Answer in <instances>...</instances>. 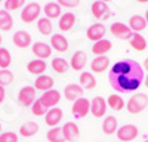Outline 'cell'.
Here are the masks:
<instances>
[{"mask_svg":"<svg viewBox=\"0 0 148 142\" xmlns=\"http://www.w3.org/2000/svg\"><path fill=\"white\" fill-rule=\"evenodd\" d=\"M144 79V67L132 58L114 62L108 73V81L117 93L136 92Z\"/></svg>","mask_w":148,"mask_h":142,"instance_id":"obj_1","label":"cell"},{"mask_svg":"<svg viewBox=\"0 0 148 142\" xmlns=\"http://www.w3.org/2000/svg\"><path fill=\"white\" fill-rule=\"evenodd\" d=\"M148 106V95L147 93H135L129 98L126 104V110L130 114H139Z\"/></svg>","mask_w":148,"mask_h":142,"instance_id":"obj_2","label":"cell"},{"mask_svg":"<svg viewBox=\"0 0 148 142\" xmlns=\"http://www.w3.org/2000/svg\"><path fill=\"white\" fill-rule=\"evenodd\" d=\"M40 14H42V6L37 2H30L21 10V21L24 24H31L39 19Z\"/></svg>","mask_w":148,"mask_h":142,"instance_id":"obj_3","label":"cell"},{"mask_svg":"<svg viewBox=\"0 0 148 142\" xmlns=\"http://www.w3.org/2000/svg\"><path fill=\"white\" fill-rule=\"evenodd\" d=\"M89 111H90V102H89L88 98H84V96L79 98L77 101H74V104L71 106V114H73L74 118H77V120L79 118L86 117L89 114Z\"/></svg>","mask_w":148,"mask_h":142,"instance_id":"obj_4","label":"cell"},{"mask_svg":"<svg viewBox=\"0 0 148 142\" xmlns=\"http://www.w3.org/2000/svg\"><path fill=\"white\" fill-rule=\"evenodd\" d=\"M116 135L120 142H132L139 135V130H138V126L135 124H123L121 127L117 129Z\"/></svg>","mask_w":148,"mask_h":142,"instance_id":"obj_5","label":"cell"},{"mask_svg":"<svg viewBox=\"0 0 148 142\" xmlns=\"http://www.w3.org/2000/svg\"><path fill=\"white\" fill-rule=\"evenodd\" d=\"M110 31L116 39H120V40H130L133 36V31L129 28V25H126L123 22H113L110 27Z\"/></svg>","mask_w":148,"mask_h":142,"instance_id":"obj_6","label":"cell"},{"mask_svg":"<svg viewBox=\"0 0 148 142\" xmlns=\"http://www.w3.org/2000/svg\"><path fill=\"white\" fill-rule=\"evenodd\" d=\"M36 95H37V90L34 89V86H24L18 92V102L22 106H30L37 99Z\"/></svg>","mask_w":148,"mask_h":142,"instance_id":"obj_7","label":"cell"},{"mask_svg":"<svg viewBox=\"0 0 148 142\" xmlns=\"http://www.w3.org/2000/svg\"><path fill=\"white\" fill-rule=\"evenodd\" d=\"M107 33V27L104 25L102 22H95L86 30V37H88L90 42H99L104 39V36Z\"/></svg>","mask_w":148,"mask_h":142,"instance_id":"obj_8","label":"cell"},{"mask_svg":"<svg viewBox=\"0 0 148 142\" xmlns=\"http://www.w3.org/2000/svg\"><path fill=\"white\" fill-rule=\"evenodd\" d=\"M107 101L102 98V96H95L92 101H90V113L93 117H105V113H107Z\"/></svg>","mask_w":148,"mask_h":142,"instance_id":"obj_9","label":"cell"},{"mask_svg":"<svg viewBox=\"0 0 148 142\" xmlns=\"http://www.w3.org/2000/svg\"><path fill=\"white\" fill-rule=\"evenodd\" d=\"M12 42L19 49H27L31 44V34L25 30H18L14 36H12Z\"/></svg>","mask_w":148,"mask_h":142,"instance_id":"obj_10","label":"cell"},{"mask_svg":"<svg viewBox=\"0 0 148 142\" xmlns=\"http://www.w3.org/2000/svg\"><path fill=\"white\" fill-rule=\"evenodd\" d=\"M62 135L65 142H76L80 136V129L74 122H67L62 126Z\"/></svg>","mask_w":148,"mask_h":142,"instance_id":"obj_11","label":"cell"},{"mask_svg":"<svg viewBox=\"0 0 148 142\" xmlns=\"http://www.w3.org/2000/svg\"><path fill=\"white\" fill-rule=\"evenodd\" d=\"M62 117H64L62 110L58 108V106H53V108L47 110V113L45 115V122L49 127H56L61 123V120H62Z\"/></svg>","mask_w":148,"mask_h":142,"instance_id":"obj_12","label":"cell"},{"mask_svg":"<svg viewBox=\"0 0 148 142\" xmlns=\"http://www.w3.org/2000/svg\"><path fill=\"white\" fill-rule=\"evenodd\" d=\"M90 10H92L93 18H96V19H107V18L110 16V8H108V3L101 2V0H96V2H93Z\"/></svg>","mask_w":148,"mask_h":142,"instance_id":"obj_13","label":"cell"},{"mask_svg":"<svg viewBox=\"0 0 148 142\" xmlns=\"http://www.w3.org/2000/svg\"><path fill=\"white\" fill-rule=\"evenodd\" d=\"M31 51L34 56H37L39 59H43V61H46V58H51L52 55V47L45 42H36L31 46Z\"/></svg>","mask_w":148,"mask_h":142,"instance_id":"obj_14","label":"cell"},{"mask_svg":"<svg viewBox=\"0 0 148 142\" xmlns=\"http://www.w3.org/2000/svg\"><path fill=\"white\" fill-rule=\"evenodd\" d=\"M64 96L67 101H77L79 98L83 96V87L80 85H77V83H70V85H67L64 87Z\"/></svg>","mask_w":148,"mask_h":142,"instance_id":"obj_15","label":"cell"},{"mask_svg":"<svg viewBox=\"0 0 148 142\" xmlns=\"http://www.w3.org/2000/svg\"><path fill=\"white\" fill-rule=\"evenodd\" d=\"M55 81L51 76H46L42 74L34 80V89L36 90H40V92H47V90H52L53 89Z\"/></svg>","mask_w":148,"mask_h":142,"instance_id":"obj_16","label":"cell"},{"mask_svg":"<svg viewBox=\"0 0 148 142\" xmlns=\"http://www.w3.org/2000/svg\"><path fill=\"white\" fill-rule=\"evenodd\" d=\"M76 21H77V18H76V15H74L73 12H65V14L61 15V18L58 21V27H59L61 31L67 33V31H70L74 25H76Z\"/></svg>","mask_w":148,"mask_h":142,"instance_id":"obj_17","label":"cell"},{"mask_svg":"<svg viewBox=\"0 0 148 142\" xmlns=\"http://www.w3.org/2000/svg\"><path fill=\"white\" fill-rule=\"evenodd\" d=\"M51 47H53V49L59 53H62V52H67L68 51V40L65 39V36L62 34H52L51 36Z\"/></svg>","mask_w":148,"mask_h":142,"instance_id":"obj_18","label":"cell"},{"mask_svg":"<svg viewBox=\"0 0 148 142\" xmlns=\"http://www.w3.org/2000/svg\"><path fill=\"white\" fill-rule=\"evenodd\" d=\"M86 64H88V56L83 51H76L71 56V61H70V67L76 71H82Z\"/></svg>","mask_w":148,"mask_h":142,"instance_id":"obj_19","label":"cell"},{"mask_svg":"<svg viewBox=\"0 0 148 142\" xmlns=\"http://www.w3.org/2000/svg\"><path fill=\"white\" fill-rule=\"evenodd\" d=\"M110 68V58L107 55H102V56H96L92 59L90 62V70L93 73H104Z\"/></svg>","mask_w":148,"mask_h":142,"instance_id":"obj_20","label":"cell"},{"mask_svg":"<svg viewBox=\"0 0 148 142\" xmlns=\"http://www.w3.org/2000/svg\"><path fill=\"white\" fill-rule=\"evenodd\" d=\"M40 98H42L43 104L47 106L49 110H51V108H53L55 105H58V104H59V101H61V93H59L56 89H52V90L45 92Z\"/></svg>","mask_w":148,"mask_h":142,"instance_id":"obj_21","label":"cell"},{"mask_svg":"<svg viewBox=\"0 0 148 142\" xmlns=\"http://www.w3.org/2000/svg\"><path fill=\"white\" fill-rule=\"evenodd\" d=\"M46 70H47V64H46V61H43V59H33V61H30L27 64V71L30 74H34L37 77L45 74Z\"/></svg>","mask_w":148,"mask_h":142,"instance_id":"obj_22","label":"cell"},{"mask_svg":"<svg viewBox=\"0 0 148 142\" xmlns=\"http://www.w3.org/2000/svg\"><path fill=\"white\" fill-rule=\"evenodd\" d=\"M43 12H45V16L52 21V19L61 18V15H62V8H61L56 2H49V3L45 5Z\"/></svg>","mask_w":148,"mask_h":142,"instance_id":"obj_23","label":"cell"},{"mask_svg":"<svg viewBox=\"0 0 148 142\" xmlns=\"http://www.w3.org/2000/svg\"><path fill=\"white\" fill-rule=\"evenodd\" d=\"M147 21H145V16L142 15H132L129 18V28L133 31V33H141L147 28Z\"/></svg>","mask_w":148,"mask_h":142,"instance_id":"obj_24","label":"cell"},{"mask_svg":"<svg viewBox=\"0 0 148 142\" xmlns=\"http://www.w3.org/2000/svg\"><path fill=\"white\" fill-rule=\"evenodd\" d=\"M119 129V122H117V117L114 115H107L102 122V132L105 135H113L117 132Z\"/></svg>","mask_w":148,"mask_h":142,"instance_id":"obj_25","label":"cell"},{"mask_svg":"<svg viewBox=\"0 0 148 142\" xmlns=\"http://www.w3.org/2000/svg\"><path fill=\"white\" fill-rule=\"evenodd\" d=\"M37 30L42 36H52L53 33V22L49 18H39L37 19Z\"/></svg>","mask_w":148,"mask_h":142,"instance_id":"obj_26","label":"cell"},{"mask_svg":"<svg viewBox=\"0 0 148 142\" xmlns=\"http://www.w3.org/2000/svg\"><path fill=\"white\" fill-rule=\"evenodd\" d=\"M79 81H80V86L83 89H88V90H92L96 86V79L93 77L92 73H89V71H82Z\"/></svg>","mask_w":148,"mask_h":142,"instance_id":"obj_27","label":"cell"},{"mask_svg":"<svg viewBox=\"0 0 148 142\" xmlns=\"http://www.w3.org/2000/svg\"><path fill=\"white\" fill-rule=\"evenodd\" d=\"M111 47H113L111 42L102 39V40H99V42H95V43H93V46H92V52H93L96 56H102V55H105L107 52L111 51Z\"/></svg>","mask_w":148,"mask_h":142,"instance_id":"obj_28","label":"cell"},{"mask_svg":"<svg viewBox=\"0 0 148 142\" xmlns=\"http://www.w3.org/2000/svg\"><path fill=\"white\" fill-rule=\"evenodd\" d=\"M37 132H39V124L36 122H27L19 127V135L24 138H31L37 135Z\"/></svg>","mask_w":148,"mask_h":142,"instance_id":"obj_29","label":"cell"},{"mask_svg":"<svg viewBox=\"0 0 148 142\" xmlns=\"http://www.w3.org/2000/svg\"><path fill=\"white\" fill-rule=\"evenodd\" d=\"M14 28V18H12L10 12L8 10H0V30L2 31H10Z\"/></svg>","mask_w":148,"mask_h":142,"instance_id":"obj_30","label":"cell"},{"mask_svg":"<svg viewBox=\"0 0 148 142\" xmlns=\"http://www.w3.org/2000/svg\"><path fill=\"white\" fill-rule=\"evenodd\" d=\"M107 105H108V108H111L113 111H121L123 108H125V99H123L120 95L113 93V95L108 96Z\"/></svg>","mask_w":148,"mask_h":142,"instance_id":"obj_31","label":"cell"},{"mask_svg":"<svg viewBox=\"0 0 148 142\" xmlns=\"http://www.w3.org/2000/svg\"><path fill=\"white\" fill-rule=\"evenodd\" d=\"M129 42H130V46L133 47L135 51H138V52H142V51L147 49V40H145L144 36H141L139 33H133L132 39Z\"/></svg>","mask_w":148,"mask_h":142,"instance_id":"obj_32","label":"cell"},{"mask_svg":"<svg viewBox=\"0 0 148 142\" xmlns=\"http://www.w3.org/2000/svg\"><path fill=\"white\" fill-rule=\"evenodd\" d=\"M51 67H52V70L55 71V73L64 74V73H67L68 68H70V62H67L64 58H53L52 62H51Z\"/></svg>","mask_w":148,"mask_h":142,"instance_id":"obj_33","label":"cell"},{"mask_svg":"<svg viewBox=\"0 0 148 142\" xmlns=\"http://www.w3.org/2000/svg\"><path fill=\"white\" fill-rule=\"evenodd\" d=\"M46 139L49 142H65L64 135H62V127H59V126L51 127L46 133Z\"/></svg>","mask_w":148,"mask_h":142,"instance_id":"obj_34","label":"cell"},{"mask_svg":"<svg viewBox=\"0 0 148 142\" xmlns=\"http://www.w3.org/2000/svg\"><path fill=\"white\" fill-rule=\"evenodd\" d=\"M12 64L10 51L6 47H0V70H8Z\"/></svg>","mask_w":148,"mask_h":142,"instance_id":"obj_35","label":"cell"},{"mask_svg":"<svg viewBox=\"0 0 148 142\" xmlns=\"http://www.w3.org/2000/svg\"><path fill=\"white\" fill-rule=\"evenodd\" d=\"M47 106L43 104V101H42V98H37L36 101H34V104L31 105V113L34 114V115H37V117H42V115H46V113H47Z\"/></svg>","mask_w":148,"mask_h":142,"instance_id":"obj_36","label":"cell"},{"mask_svg":"<svg viewBox=\"0 0 148 142\" xmlns=\"http://www.w3.org/2000/svg\"><path fill=\"white\" fill-rule=\"evenodd\" d=\"M14 81V73L10 70H0V86H9Z\"/></svg>","mask_w":148,"mask_h":142,"instance_id":"obj_37","label":"cell"},{"mask_svg":"<svg viewBox=\"0 0 148 142\" xmlns=\"http://www.w3.org/2000/svg\"><path fill=\"white\" fill-rule=\"evenodd\" d=\"M25 6V0H5V10L12 12V10H18Z\"/></svg>","mask_w":148,"mask_h":142,"instance_id":"obj_38","label":"cell"},{"mask_svg":"<svg viewBox=\"0 0 148 142\" xmlns=\"http://www.w3.org/2000/svg\"><path fill=\"white\" fill-rule=\"evenodd\" d=\"M0 142H18V135L12 130H8L5 133H0Z\"/></svg>","mask_w":148,"mask_h":142,"instance_id":"obj_39","label":"cell"},{"mask_svg":"<svg viewBox=\"0 0 148 142\" xmlns=\"http://www.w3.org/2000/svg\"><path fill=\"white\" fill-rule=\"evenodd\" d=\"M56 3H58L61 8L73 9V8H77V6L80 5V0H56Z\"/></svg>","mask_w":148,"mask_h":142,"instance_id":"obj_40","label":"cell"},{"mask_svg":"<svg viewBox=\"0 0 148 142\" xmlns=\"http://www.w3.org/2000/svg\"><path fill=\"white\" fill-rule=\"evenodd\" d=\"M5 98H6V89L3 86H0V104L5 101Z\"/></svg>","mask_w":148,"mask_h":142,"instance_id":"obj_41","label":"cell"},{"mask_svg":"<svg viewBox=\"0 0 148 142\" xmlns=\"http://www.w3.org/2000/svg\"><path fill=\"white\" fill-rule=\"evenodd\" d=\"M144 70L148 71V58H145V61H144Z\"/></svg>","mask_w":148,"mask_h":142,"instance_id":"obj_42","label":"cell"},{"mask_svg":"<svg viewBox=\"0 0 148 142\" xmlns=\"http://www.w3.org/2000/svg\"><path fill=\"white\" fill-rule=\"evenodd\" d=\"M138 3H148V0H136Z\"/></svg>","mask_w":148,"mask_h":142,"instance_id":"obj_43","label":"cell"},{"mask_svg":"<svg viewBox=\"0 0 148 142\" xmlns=\"http://www.w3.org/2000/svg\"><path fill=\"white\" fill-rule=\"evenodd\" d=\"M145 21H147V24H148V10L145 12Z\"/></svg>","mask_w":148,"mask_h":142,"instance_id":"obj_44","label":"cell"},{"mask_svg":"<svg viewBox=\"0 0 148 142\" xmlns=\"http://www.w3.org/2000/svg\"><path fill=\"white\" fill-rule=\"evenodd\" d=\"M145 86H147V87H148V76H147V77H145Z\"/></svg>","mask_w":148,"mask_h":142,"instance_id":"obj_45","label":"cell"},{"mask_svg":"<svg viewBox=\"0 0 148 142\" xmlns=\"http://www.w3.org/2000/svg\"><path fill=\"white\" fill-rule=\"evenodd\" d=\"M101 2H105V3H108V2H113V0H101Z\"/></svg>","mask_w":148,"mask_h":142,"instance_id":"obj_46","label":"cell"},{"mask_svg":"<svg viewBox=\"0 0 148 142\" xmlns=\"http://www.w3.org/2000/svg\"><path fill=\"white\" fill-rule=\"evenodd\" d=\"M2 42H3V39H2V36H0V47H2Z\"/></svg>","mask_w":148,"mask_h":142,"instance_id":"obj_47","label":"cell"},{"mask_svg":"<svg viewBox=\"0 0 148 142\" xmlns=\"http://www.w3.org/2000/svg\"><path fill=\"white\" fill-rule=\"evenodd\" d=\"M0 132H2V123H0Z\"/></svg>","mask_w":148,"mask_h":142,"instance_id":"obj_48","label":"cell"},{"mask_svg":"<svg viewBox=\"0 0 148 142\" xmlns=\"http://www.w3.org/2000/svg\"><path fill=\"white\" fill-rule=\"evenodd\" d=\"M144 142H148V139H147V141H144Z\"/></svg>","mask_w":148,"mask_h":142,"instance_id":"obj_49","label":"cell"},{"mask_svg":"<svg viewBox=\"0 0 148 142\" xmlns=\"http://www.w3.org/2000/svg\"><path fill=\"white\" fill-rule=\"evenodd\" d=\"M2 2H3V0H0V3H2Z\"/></svg>","mask_w":148,"mask_h":142,"instance_id":"obj_50","label":"cell"}]
</instances>
